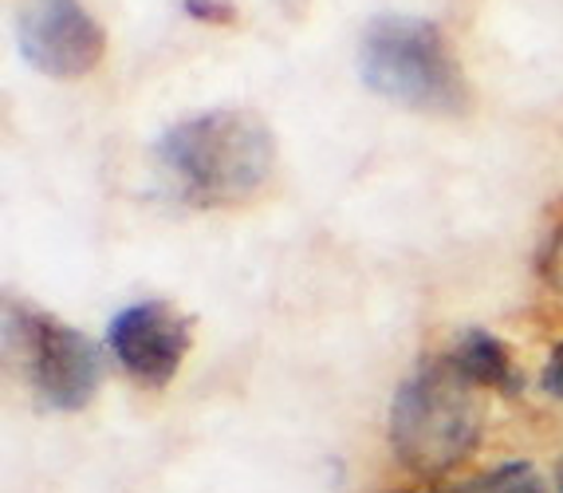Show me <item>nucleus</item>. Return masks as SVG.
I'll use <instances>...</instances> for the list:
<instances>
[{
	"label": "nucleus",
	"mask_w": 563,
	"mask_h": 493,
	"mask_svg": "<svg viewBox=\"0 0 563 493\" xmlns=\"http://www.w3.org/2000/svg\"><path fill=\"white\" fill-rule=\"evenodd\" d=\"M273 131L261 114L241 107L181 119L158 139L162 171L194 206H229L264 186L273 174Z\"/></svg>",
	"instance_id": "1"
},
{
	"label": "nucleus",
	"mask_w": 563,
	"mask_h": 493,
	"mask_svg": "<svg viewBox=\"0 0 563 493\" xmlns=\"http://www.w3.org/2000/svg\"><path fill=\"white\" fill-rule=\"evenodd\" d=\"M481 407L473 383L453 360H430L398 387L390 403V450L418 478H442L473 454Z\"/></svg>",
	"instance_id": "2"
},
{
	"label": "nucleus",
	"mask_w": 563,
	"mask_h": 493,
	"mask_svg": "<svg viewBox=\"0 0 563 493\" xmlns=\"http://www.w3.org/2000/svg\"><path fill=\"white\" fill-rule=\"evenodd\" d=\"M358 76L375 96L410 111L453 114L465 107V79L445 32L422 17H375L358 40Z\"/></svg>",
	"instance_id": "3"
},
{
	"label": "nucleus",
	"mask_w": 563,
	"mask_h": 493,
	"mask_svg": "<svg viewBox=\"0 0 563 493\" xmlns=\"http://www.w3.org/2000/svg\"><path fill=\"white\" fill-rule=\"evenodd\" d=\"M9 343L16 348L20 368L47 407L79 410L91 403L103 363L99 348L84 332L36 308L9 304Z\"/></svg>",
	"instance_id": "4"
},
{
	"label": "nucleus",
	"mask_w": 563,
	"mask_h": 493,
	"mask_svg": "<svg viewBox=\"0 0 563 493\" xmlns=\"http://www.w3.org/2000/svg\"><path fill=\"white\" fill-rule=\"evenodd\" d=\"M194 340V320L166 300H139L122 308L107 328L111 355L139 387L162 391L178 375Z\"/></svg>",
	"instance_id": "5"
},
{
	"label": "nucleus",
	"mask_w": 563,
	"mask_h": 493,
	"mask_svg": "<svg viewBox=\"0 0 563 493\" xmlns=\"http://www.w3.org/2000/svg\"><path fill=\"white\" fill-rule=\"evenodd\" d=\"M20 56L52 79H79L103 59L107 36L79 0H24L16 20Z\"/></svg>",
	"instance_id": "6"
},
{
	"label": "nucleus",
	"mask_w": 563,
	"mask_h": 493,
	"mask_svg": "<svg viewBox=\"0 0 563 493\" xmlns=\"http://www.w3.org/2000/svg\"><path fill=\"white\" fill-rule=\"evenodd\" d=\"M450 360L473 387L500 391V395H517V391L525 387L508 343L497 340L493 332H485V328H470V332L461 336Z\"/></svg>",
	"instance_id": "7"
},
{
	"label": "nucleus",
	"mask_w": 563,
	"mask_h": 493,
	"mask_svg": "<svg viewBox=\"0 0 563 493\" xmlns=\"http://www.w3.org/2000/svg\"><path fill=\"white\" fill-rule=\"evenodd\" d=\"M470 493H548V490H544V482L532 474V465L512 462V465L493 470L488 478H481L477 490H470Z\"/></svg>",
	"instance_id": "8"
},
{
	"label": "nucleus",
	"mask_w": 563,
	"mask_h": 493,
	"mask_svg": "<svg viewBox=\"0 0 563 493\" xmlns=\"http://www.w3.org/2000/svg\"><path fill=\"white\" fill-rule=\"evenodd\" d=\"M540 273L548 276V285H555L563 293V218L555 221V229L548 233L544 253H540Z\"/></svg>",
	"instance_id": "9"
},
{
	"label": "nucleus",
	"mask_w": 563,
	"mask_h": 493,
	"mask_svg": "<svg viewBox=\"0 0 563 493\" xmlns=\"http://www.w3.org/2000/svg\"><path fill=\"white\" fill-rule=\"evenodd\" d=\"M181 9L186 17L206 20V24H233L236 20V9L229 0H181Z\"/></svg>",
	"instance_id": "10"
},
{
	"label": "nucleus",
	"mask_w": 563,
	"mask_h": 493,
	"mask_svg": "<svg viewBox=\"0 0 563 493\" xmlns=\"http://www.w3.org/2000/svg\"><path fill=\"white\" fill-rule=\"evenodd\" d=\"M544 391L555 398H563V340L552 348V355H548V368H544Z\"/></svg>",
	"instance_id": "11"
},
{
	"label": "nucleus",
	"mask_w": 563,
	"mask_h": 493,
	"mask_svg": "<svg viewBox=\"0 0 563 493\" xmlns=\"http://www.w3.org/2000/svg\"><path fill=\"white\" fill-rule=\"evenodd\" d=\"M555 493H563V462L555 465Z\"/></svg>",
	"instance_id": "12"
}]
</instances>
